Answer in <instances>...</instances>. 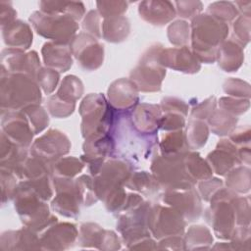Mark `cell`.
<instances>
[{"mask_svg": "<svg viewBox=\"0 0 251 251\" xmlns=\"http://www.w3.org/2000/svg\"><path fill=\"white\" fill-rule=\"evenodd\" d=\"M228 33V26L209 14L197 15L191 24V39L194 55L197 60L214 62L218 54V45Z\"/></svg>", "mask_w": 251, "mask_h": 251, "instance_id": "6da1fadb", "label": "cell"}, {"mask_svg": "<svg viewBox=\"0 0 251 251\" xmlns=\"http://www.w3.org/2000/svg\"><path fill=\"white\" fill-rule=\"evenodd\" d=\"M33 78L25 74H1L2 111L25 109L40 102V90Z\"/></svg>", "mask_w": 251, "mask_h": 251, "instance_id": "7a4b0ae2", "label": "cell"}, {"mask_svg": "<svg viewBox=\"0 0 251 251\" xmlns=\"http://www.w3.org/2000/svg\"><path fill=\"white\" fill-rule=\"evenodd\" d=\"M80 115L82 117L81 131L85 138L107 134L113 124L112 107L101 95L91 94L87 96L80 105Z\"/></svg>", "mask_w": 251, "mask_h": 251, "instance_id": "3957f363", "label": "cell"}, {"mask_svg": "<svg viewBox=\"0 0 251 251\" xmlns=\"http://www.w3.org/2000/svg\"><path fill=\"white\" fill-rule=\"evenodd\" d=\"M29 21L38 34L62 44L72 41L78 27L76 21L67 15L47 14L41 11L32 13Z\"/></svg>", "mask_w": 251, "mask_h": 251, "instance_id": "277c9868", "label": "cell"}, {"mask_svg": "<svg viewBox=\"0 0 251 251\" xmlns=\"http://www.w3.org/2000/svg\"><path fill=\"white\" fill-rule=\"evenodd\" d=\"M161 48L158 46L148 50L140 62V64L131 72V80L137 89L152 92L157 91L161 87V82L166 75V70L159 62V54Z\"/></svg>", "mask_w": 251, "mask_h": 251, "instance_id": "5b68a950", "label": "cell"}, {"mask_svg": "<svg viewBox=\"0 0 251 251\" xmlns=\"http://www.w3.org/2000/svg\"><path fill=\"white\" fill-rule=\"evenodd\" d=\"M72 53L85 70H95L103 63L104 49L91 34L81 32L71 41Z\"/></svg>", "mask_w": 251, "mask_h": 251, "instance_id": "8992f818", "label": "cell"}, {"mask_svg": "<svg viewBox=\"0 0 251 251\" xmlns=\"http://www.w3.org/2000/svg\"><path fill=\"white\" fill-rule=\"evenodd\" d=\"M1 74H25L32 77L39 71V59L35 52L24 54L22 50L6 49L2 52Z\"/></svg>", "mask_w": 251, "mask_h": 251, "instance_id": "52a82bcc", "label": "cell"}, {"mask_svg": "<svg viewBox=\"0 0 251 251\" xmlns=\"http://www.w3.org/2000/svg\"><path fill=\"white\" fill-rule=\"evenodd\" d=\"M148 226L156 234H167L173 232H181L184 226L182 215L176 209L155 206L148 210L147 215Z\"/></svg>", "mask_w": 251, "mask_h": 251, "instance_id": "ba28073f", "label": "cell"}, {"mask_svg": "<svg viewBox=\"0 0 251 251\" xmlns=\"http://www.w3.org/2000/svg\"><path fill=\"white\" fill-rule=\"evenodd\" d=\"M70 147V141L63 132L51 129L36 139L32 145V153L46 162L68 153Z\"/></svg>", "mask_w": 251, "mask_h": 251, "instance_id": "9c48e42d", "label": "cell"}, {"mask_svg": "<svg viewBox=\"0 0 251 251\" xmlns=\"http://www.w3.org/2000/svg\"><path fill=\"white\" fill-rule=\"evenodd\" d=\"M2 133L19 146L26 147L31 142L33 130L24 112H7L2 120Z\"/></svg>", "mask_w": 251, "mask_h": 251, "instance_id": "30bf717a", "label": "cell"}, {"mask_svg": "<svg viewBox=\"0 0 251 251\" xmlns=\"http://www.w3.org/2000/svg\"><path fill=\"white\" fill-rule=\"evenodd\" d=\"M159 62L162 66L170 67L174 70L184 73H196L200 69L197 58L186 46L181 48L161 50Z\"/></svg>", "mask_w": 251, "mask_h": 251, "instance_id": "8fae6325", "label": "cell"}, {"mask_svg": "<svg viewBox=\"0 0 251 251\" xmlns=\"http://www.w3.org/2000/svg\"><path fill=\"white\" fill-rule=\"evenodd\" d=\"M163 201L189 219L197 218L201 211L199 197L193 188L171 190L164 195Z\"/></svg>", "mask_w": 251, "mask_h": 251, "instance_id": "7c38bea8", "label": "cell"}, {"mask_svg": "<svg viewBox=\"0 0 251 251\" xmlns=\"http://www.w3.org/2000/svg\"><path fill=\"white\" fill-rule=\"evenodd\" d=\"M138 13L144 21L156 25H164L176 17L174 4L170 1H142Z\"/></svg>", "mask_w": 251, "mask_h": 251, "instance_id": "4fadbf2b", "label": "cell"}, {"mask_svg": "<svg viewBox=\"0 0 251 251\" xmlns=\"http://www.w3.org/2000/svg\"><path fill=\"white\" fill-rule=\"evenodd\" d=\"M112 106L118 109H128L138 100L137 87L131 79H119L111 84L108 90Z\"/></svg>", "mask_w": 251, "mask_h": 251, "instance_id": "5bb4252c", "label": "cell"}, {"mask_svg": "<svg viewBox=\"0 0 251 251\" xmlns=\"http://www.w3.org/2000/svg\"><path fill=\"white\" fill-rule=\"evenodd\" d=\"M42 55L45 65L56 72H66L72 66V50L65 44L46 43Z\"/></svg>", "mask_w": 251, "mask_h": 251, "instance_id": "9a60e30c", "label": "cell"}, {"mask_svg": "<svg viewBox=\"0 0 251 251\" xmlns=\"http://www.w3.org/2000/svg\"><path fill=\"white\" fill-rule=\"evenodd\" d=\"M5 43L12 49L25 50L29 48L32 42V32L27 24L22 21H14L2 27Z\"/></svg>", "mask_w": 251, "mask_h": 251, "instance_id": "2e32d148", "label": "cell"}, {"mask_svg": "<svg viewBox=\"0 0 251 251\" xmlns=\"http://www.w3.org/2000/svg\"><path fill=\"white\" fill-rule=\"evenodd\" d=\"M160 110L157 105L142 104L135 109L132 115V123L139 131L145 133L154 132L159 126Z\"/></svg>", "mask_w": 251, "mask_h": 251, "instance_id": "e0dca14e", "label": "cell"}, {"mask_svg": "<svg viewBox=\"0 0 251 251\" xmlns=\"http://www.w3.org/2000/svg\"><path fill=\"white\" fill-rule=\"evenodd\" d=\"M40 11L47 14L67 15L76 22L84 15V5L81 2L74 1H41Z\"/></svg>", "mask_w": 251, "mask_h": 251, "instance_id": "ac0fdd59", "label": "cell"}, {"mask_svg": "<svg viewBox=\"0 0 251 251\" xmlns=\"http://www.w3.org/2000/svg\"><path fill=\"white\" fill-rule=\"evenodd\" d=\"M219 65L226 72L236 71L242 62L243 53L237 42L229 40L218 49Z\"/></svg>", "mask_w": 251, "mask_h": 251, "instance_id": "d6986e66", "label": "cell"}, {"mask_svg": "<svg viewBox=\"0 0 251 251\" xmlns=\"http://www.w3.org/2000/svg\"><path fill=\"white\" fill-rule=\"evenodd\" d=\"M101 36L111 42H120L124 40L129 32L128 20L124 17H113L104 19L101 25Z\"/></svg>", "mask_w": 251, "mask_h": 251, "instance_id": "ffe728a7", "label": "cell"}, {"mask_svg": "<svg viewBox=\"0 0 251 251\" xmlns=\"http://www.w3.org/2000/svg\"><path fill=\"white\" fill-rule=\"evenodd\" d=\"M183 162L188 176L194 182L196 179H206L212 176V169L196 153L184 154Z\"/></svg>", "mask_w": 251, "mask_h": 251, "instance_id": "44dd1931", "label": "cell"}, {"mask_svg": "<svg viewBox=\"0 0 251 251\" xmlns=\"http://www.w3.org/2000/svg\"><path fill=\"white\" fill-rule=\"evenodd\" d=\"M236 121V117L234 118L230 113L225 112V110L213 111L209 117V123L211 125L212 130L216 134L220 135L227 134V132L233 128Z\"/></svg>", "mask_w": 251, "mask_h": 251, "instance_id": "7402d4cb", "label": "cell"}, {"mask_svg": "<svg viewBox=\"0 0 251 251\" xmlns=\"http://www.w3.org/2000/svg\"><path fill=\"white\" fill-rule=\"evenodd\" d=\"M208 137V126L200 120H191L187 128V144L192 149L202 147Z\"/></svg>", "mask_w": 251, "mask_h": 251, "instance_id": "603a6c76", "label": "cell"}, {"mask_svg": "<svg viewBox=\"0 0 251 251\" xmlns=\"http://www.w3.org/2000/svg\"><path fill=\"white\" fill-rule=\"evenodd\" d=\"M83 91L81 81L75 75H68L62 81L61 87L56 95H58L63 100L69 102H75L78 99Z\"/></svg>", "mask_w": 251, "mask_h": 251, "instance_id": "cb8c5ba5", "label": "cell"}, {"mask_svg": "<svg viewBox=\"0 0 251 251\" xmlns=\"http://www.w3.org/2000/svg\"><path fill=\"white\" fill-rule=\"evenodd\" d=\"M207 14L226 23L232 21L234 18H236L238 11L236 9L235 4L231 2L221 1L210 4L208 7Z\"/></svg>", "mask_w": 251, "mask_h": 251, "instance_id": "d4e9b609", "label": "cell"}, {"mask_svg": "<svg viewBox=\"0 0 251 251\" xmlns=\"http://www.w3.org/2000/svg\"><path fill=\"white\" fill-rule=\"evenodd\" d=\"M23 110L25 115L28 118L29 123L31 125V128L34 133L40 132L48 125V116L44 109L38 106V104L30 105Z\"/></svg>", "mask_w": 251, "mask_h": 251, "instance_id": "484cf974", "label": "cell"}, {"mask_svg": "<svg viewBox=\"0 0 251 251\" xmlns=\"http://www.w3.org/2000/svg\"><path fill=\"white\" fill-rule=\"evenodd\" d=\"M226 186L237 192L249 190V170L245 168L234 169L226 176Z\"/></svg>", "mask_w": 251, "mask_h": 251, "instance_id": "4316f807", "label": "cell"}, {"mask_svg": "<svg viewBox=\"0 0 251 251\" xmlns=\"http://www.w3.org/2000/svg\"><path fill=\"white\" fill-rule=\"evenodd\" d=\"M184 135L182 131L179 129L176 132H171L167 134L162 140L160 146L164 155H174L179 154L181 149L184 146Z\"/></svg>", "mask_w": 251, "mask_h": 251, "instance_id": "83f0119b", "label": "cell"}, {"mask_svg": "<svg viewBox=\"0 0 251 251\" xmlns=\"http://www.w3.org/2000/svg\"><path fill=\"white\" fill-rule=\"evenodd\" d=\"M83 168V164L74 157L64 158L54 163V171L61 177H72L79 173Z\"/></svg>", "mask_w": 251, "mask_h": 251, "instance_id": "f1b7e54d", "label": "cell"}, {"mask_svg": "<svg viewBox=\"0 0 251 251\" xmlns=\"http://www.w3.org/2000/svg\"><path fill=\"white\" fill-rule=\"evenodd\" d=\"M98 13L102 18H113L122 16L128 7L125 1H98L96 2Z\"/></svg>", "mask_w": 251, "mask_h": 251, "instance_id": "f546056e", "label": "cell"}, {"mask_svg": "<svg viewBox=\"0 0 251 251\" xmlns=\"http://www.w3.org/2000/svg\"><path fill=\"white\" fill-rule=\"evenodd\" d=\"M170 41L175 45H184L189 41V25L184 21H176L168 28Z\"/></svg>", "mask_w": 251, "mask_h": 251, "instance_id": "4dcf8cb0", "label": "cell"}, {"mask_svg": "<svg viewBox=\"0 0 251 251\" xmlns=\"http://www.w3.org/2000/svg\"><path fill=\"white\" fill-rule=\"evenodd\" d=\"M75 103L63 100L58 95H53L48 100V110L52 116L65 118L74 112Z\"/></svg>", "mask_w": 251, "mask_h": 251, "instance_id": "1f68e13d", "label": "cell"}, {"mask_svg": "<svg viewBox=\"0 0 251 251\" xmlns=\"http://www.w3.org/2000/svg\"><path fill=\"white\" fill-rule=\"evenodd\" d=\"M37 81L46 94L51 93L59 80V74L52 69H41L36 74Z\"/></svg>", "mask_w": 251, "mask_h": 251, "instance_id": "d6a6232c", "label": "cell"}, {"mask_svg": "<svg viewBox=\"0 0 251 251\" xmlns=\"http://www.w3.org/2000/svg\"><path fill=\"white\" fill-rule=\"evenodd\" d=\"M175 5L179 17L185 19L196 17L203 7L200 1H176Z\"/></svg>", "mask_w": 251, "mask_h": 251, "instance_id": "836d02e7", "label": "cell"}, {"mask_svg": "<svg viewBox=\"0 0 251 251\" xmlns=\"http://www.w3.org/2000/svg\"><path fill=\"white\" fill-rule=\"evenodd\" d=\"M184 125V119L182 115L176 113H168L166 116L161 117L159 126L165 130L181 129Z\"/></svg>", "mask_w": 251, "mask_h": 251, "instance_id": "e575fe53", "label": "cell"}, {"mask_svg": "<svg viewBox=\"0 0 251 251\" xmlns=\"http://www.w3.org/2000/svg\"><path fill=\"white\" fill-rule=\"evenodd\" d=\"M100 18L101 16L97 11L91 10L87 13L85 16V19L83 20V28L87 30V32L91 33V35H95L100 37L101 36V25L100 24Z\"/></svg>", "mask_w": 251, "mask_h": 251, "instance_id": "d590c367", "label": "cell"}, {"mask_svg": "<svg viewBox=\"0 0 251 251\" xmlns=\"http://www.w3.org/2000/svg\"><path fill=\"white\" fill-rule=\"evenodd\" d=\"M221 107L227 111L228 113L232 114H242L245 112L249 107V102L243 100H234L229 98H222L220 100Z\"/></svg>", "mask_w": 251, "mask_h": 251, "instance_id": "8d00e7d4", "label": "cell"}, {"mask_svg": "<svg viewBox=\"0 0 251 251\" xmlns=\"http://www.w3.org/2000/svg\"><path fill=\"white\" fill-rule=\"evenodd\" d=\"M249 24H250V17L247 16H240L236 22L233 24V30L234 34L237 36V38L243 42L245 40V43L249 41Z\"/></svg>", "mask_w": 251, "mask_h": 251, "instance_id": "74e56055", "label": "cell"}, {"mask_svg": "<svg viewBox=\"0 0 251 251\" xmlns=\"http://www.w3.org/2000/svg\"><path fill=\"white\" fill-rule=\"evenodd\" d=\"M17 12L14 10L11 2L1 1L0 2V17H1V27L6 26L12 22L16 21Z\"/></svg>", "mask_w": 251, "mask_h": 251, "instance_id": "f35d334b", "label": "cell"}, {"mask_svg": "<svg viewBox=\"0 0 251 251\" xmlns=\"http://www.w3.org/2000/svg\"><path fill=\"white\" fill-rule=\"evenodd\" d=\"M215 109V98H209L208 100H206L205 102H203L202 104H200L198 107H196L192 113L191 116L194 117V119L198 120L199 117H210V115L213 113ZM201 118V119H202Z\"/></svg>", "mask_w": 251, "mask_h": 251, "instance_id": "ab89813d", "label": "cell"}]
</instances>
